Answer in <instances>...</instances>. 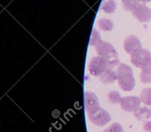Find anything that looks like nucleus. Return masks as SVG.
<instances>
[{
    "label": "nucleus",
    "mask_w": 151,
    "mask_h": 132,
    "mask_svg": "<svg viewBox=\"0 0 151 132\" xmlns=\"http://www.w3.org/2000/svg\"><path fill=\"white\" fill-rule=\"evenodd\" d=\"M89 120L99 127H103L111 120V116L108 111L101 108V106L94 108L86 112Z\"/></svg>",
    "instance_id": "3"
},
{
    "label": "nucleus",
    "mask_w": 151,
    "mask_h": 132,
    "mask_svg": "<svg viewBox=\"0 0 151 132\" xmlns=\"http://www.w3.org/2000/svg\"><path fill=\"white\" fill-rule=\"evenodd\" d=\"M151 59V54L147 49L139 48L131 54L132 63L138 68H142L143 66Z\"/></svg>",
    "instance_id": "5"
},
{
    "label": "nucleus",
    "mask_w": 151,
    "mask_h": 132,
    "mask_svg": "<svg viewBox=\"0 0 151 132\" xmlns=\"http://www.w3.org/2000/svg\"><path fill=\"white\" fill-rule=\"evenodd\" d=\"M140 1H141L142 3H147V2H150L151 0H140Z\"/></svg>",
    "instance_id": "21"
},
{
    "label": "nucleus",
    "mask_w": 151,
    "mask_h": 132,
    "mask_svg": "<svg viewBox=\"0 0 151 132\" xmlns=\"http://www.w3.org/2000/svg\"><path fill=\"white\" fill-rule=\"evenodd\" d=\"M95 50L99 56H101L109 61L112 69L120 64L117 52L110 43L101 40L97 46H95Z\"/></svg>",
    "instance_id": "2"
},
{
    "label": "nucleus",
    "mask_w": 151,
    "mask_h": 132,
    "mask_svg": "<svg viewBox=\"0 0 151 132\" xmlns=\"http://www.w3.org/2000/svg\"><path fill=\"white\" fill-rule=\"evenodd\" d=\"M101 41V36H100L99 32L95 29L93 30L92 34H91V38H90V46H95Z\"/></svg>",
    "instance_id": "18"
},
{
    "label": "nucleus",
    "mask_w": 151,
    "mask_h": 132,
    "mask_svg": "<svg viewBox=\"0 0 151 132\" xmlns=\"http://www.w3.org/2000/svg\"><path fill=\"white\" fill-rule=\"evenodd\" d=\"M143 129L147 132H151V120H147L145 122L143 126Z\"/></svg>",
    "instance_id": "20"
},
{
    "label": "nucleus",
    "mask_w": 151,
    "mask_h": 132,
    "mask_svg": "<svg viewBox=\"0 0 151 132\" xmlns=\"http://www.w3.org/2000/svg\"><path fill=\"white\" fill-rule=\"evenodd\" d=\"M108 99L112 104H116L120 103L122 96H121L120 93L117 91H110L108 94Z\"/></svg>",
    "instance_id": "17"
},
{
    "label": "nucleus",
    "mask_w": 151,
    "mask_h": 132,
    "mask_svg": "<svg viewBox=\"0 0 151 132\" xmlns=\"http://www.w3.org/2000/svg\"><path fill=\"white\" fill-rule=\"evenodd\" d=\"M140 73V81L144 84L151 83V59L143 66Z\"/></svg>",
    "instance_id": "11"
},
{
    "label": "nucleus",
    "mask_w": 151,
    "mask_h": 132,
    "mask_svg": "<svg viewBox=\"0 0 151 132\" xmlns=\"http://www.w3.org/2000/svg\"><path fill=\"white\" fill-rule=\"evenodd\" d=\"M133 116L139 121H147L151 118V109L147 106H140L133 112Z\"/></svg>",
    "instance_id": "10"
},
{
    "label": "nucleus",
    "mask_w": 151,
    "mask_h": 132,
    "mask_svg": "<svg viewBox=\"0 0 151 132\" xmlns=\"http://www.w3.org/2000/svg\"><path fill=\"white\" fill-rule=\"evenodd\" d=\"M120 107L126 112H134L138 108L140 107L141 100L138 96H129L122 97L120 101Z\"/></svg>",
    "instance_id": "6"
},
{
    "label": "nucleus",
    "mask_w": 151,
    "mask_h": 132,
    "mask_svg": "<svg viewBox=\"0 0 151 132\" xmlns=\"http://www.w3.org/2000/svg\"><path fill=\"white\" fill-rule=\"evenodd\" d=\"M141 42L135 35H130L125 38L124 41V48L127 54H132L136 50L141 48Z\"/></svg>",
    "instance_id": "8"
},
{
    "label": "nucleus",
    "mask_w": 151,
    "mask_h": 132,
    "mask_svg": "<svg viewBox=\"0 0 151 132\" xmlns=\"http://www.w3.org/2000/svg\"><path fill=\"white\" fill-rule=\"evenodd\" d=\"M98 26L103 31H111L114 28V23L110 19L102 18L98 21Z\"/></svg>",
    "instance_id": "13"
},
{
    "label": "nucleus",
    "mask_w": 151,
    "mask_h": 132,
    "mask_svg": "<svg viewBox=\"0 0 151 132\" xmlns=\"http://www.w3.org/2000/svg\"><path fill=\"white\" fill-rule=\"evenodd\" d=\"M85 106H86V112L94 108L101 106L100 102L95 94H93L91 91H86L85 93Z\"/></svg>",
    "instance_id": "9"
},
{
    "label": "nucleus",
    "mask_w": 151,
    "mask_h": 132,
    "mask_svg": "<svg viewBox=\"0 0 151 132\" xmlns=\"http://www.w3.org/2000/svg\"><path fill=\"white\" fill-rule=\"evenodd\" d=\"M121 2L125 11L132 12L140 4V0H121Z\"/></svg>",
    "instance_id": "15"
},
{
    "label": "nucleus",
    "mask_w": 151,
    "mask_h": 132,
    "mask_svg": "<svg viewBox=\"0 0 151 132\" xmlns=\"http://www.w3.org/2000/svg\"><path fill=\"white\" fill-rule=\"evenodd\" d=\"M116 73L119 87L124 91H132L135 87V79L130 66L125 63H120L117 66Z\"/></svg>",
    "instance_id": "1"
},
{
    "label": "nucleus",
    "mask_w": 151,
    "mask_h": 132,
    "mask_svg": "<svg viewBox=\"0 0 151 132\" xmlns=\"http://www.w3.org/2000/svg\"><path fill=\"white\" fill-rule=\"evenodd\" d=\"M112 69L107 59L101 56H95L92 58L88 65V71L91 75L94 77H100L106 70Z\"/></svg>",
    "instance_id": "4"
},
{
    "label": "nucleus",
    "mask_w": 151,
    "mask_h": 132,
    "mask_svg": "<svg viewBox=\"0 0 151 132\" xmlns=\"http://www.w3.org/2000/svg\"><path fill=\"white\" fill-rule=\"evenodd\" d=\"M103 132H124V130L121 124L115 122V123L111 124L108 128H106Z\"/></svg>",
    "instance_id": "19"
},
{
    "label": "nucleus",
    "mask_w": 151,
    "mask_h": 132,
    "mask_svg": "<svg viewBox=\"0 0 151 132\" xmlns=\"http://www.w3.org/2000/svg\"><path fill=\"white\" fill-rule=\"evenodd\" d=\"M132 15L139 22H148L151 20V10L145 4H139Z\"/></svg>",
    "instance_id": "7"
},
{
    "label": "nucleus",
    "mask_w": 151,
    "mask_h": 132,
    "mask_svg": "<svg viewBox=\"0 0 151 132\" xmlns=\"http://www.w3.org/2000/svg\"><path fill=\"white\" fill-rule=\"evenodd\" d=\"M139 98L144 104L151 107V88H143L139 94Z\"/></svg>",
    "instance_id": "14"
},
{
    "label": "nucleus",
    "mask_w": 151,
    "mask_h": 132,
    "mask_svg": "<svg viewBox=\"0 0 151 132\" xmlns=\"http://www.w3.org/2000/svg\"><path fill=\"white\" fill-rule=\"evenodd\" d=\"M101 9L106 14H112L116 9V3L114 1V0H107V1H105L103 3Z\"/></svg>",
    "instance_id": "16"
},
{
    "label": "nucleus",
    "mask_w": 151,
    "mask_h": 132,
    "mask_svg": "<svg viewBox=\"0 0 151 132\" xmlns=\"http://www.w3.org/2000/svg\"><path fill=\"white\" fill-rule=\"evenodd\" d=\"M116 73L113 69H108L100 76V81L104 84H112L116 81Z\"/></svg>",
    "instance_id": "12"
}]
</instances>
